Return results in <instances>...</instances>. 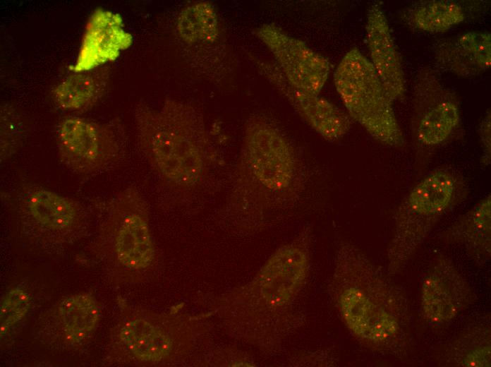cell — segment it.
Listing matches in <instances>:
<instances>
[{
	"label": "cell",
	"instance_id": "7402d4cb",
	"mask_svg": "<svg viewBox=\"0 0 491 367\" xmlns=\"http://www.w3.org/2000/svg\"><path fill=\"white\" fill-rule=\"evenodd\" d=\"M214 8L207 3L186 8L180 15L178 29L183 38L191 42L211 41L218 32Z\"/></svg>",
	"mask_w": 491,
	"mask_h": 367
},
{
	"label": "cell",
	"instance_id": "ffe728a7",
	"mask_svg": "<svg viewBox=\"0 0 491 367\" xmlns=\"http://www.w3.org/2000/svg\"><path fill=\"white\" fill-rule=\"evenodd\" d=\"M119 336L131 352L142 361H159L167 356L171 349L169 337L142 319L126 323Z\"/></svg>",
	"mask_w": 491,
	"mask_h": 367
},
{
	"label": "cell",
	"instance_id": "5b68a950",
	"mask_svg": "<svg viewBox=\"0 0 491 367\" xmlns=\"http://www.w3.org/2000/svg\"><path fill=\"white\" fill-rule=\"evenodd\" d=\"M460 102L430 68L418 71L412 87L411 132L416 172L420 174L435 152L462 133Z\"/></svg>",
	"mask_w": 491,
	"mask_h": 367
},
{
	"label": "cell",
	"instance_id": "9a60e30c",
	"mask_svg": "<svg viewBox=\"0 0 491 367\" xmlns=\"http://www.w3.org/2000/svg\"><path fill=\"white\" fill-rule=\"evenodd\" d=\"M127 210L114 237V249L118 260L127 267L145 268L154 257L149 225L140 212L144 200L133 186L126 188Z\"/></svg>",
	"mask_w": 491,
	"mask_h": 367
},
{
	"label": "cell",
	"instance_id": "ac0fdd59",
	"mask_svg": "<svg viewBox=\"0 0 491 367\" xmlns=\"http://www.w3.org/2000/svg\"><path fill=\"white\" fill-rule=\"evenodd\" d=\"M401 19L410 27L426 32H444L465 18L462 7L451 1L415 3L404 9Z\"/></svg>",
	"mask_w": 491,
	"mask_h": 367
},
{
	"label": "cell",
	"instance_id": "6da1fadb",
	"mask_svg": "<svg viewBox=\"0 0 491 367\" xmlns=\"http://www.w3.org/2000/svg\"><path fill=\"white\" fill-rule=\"evenodd\" d=\"M468 193L465 177L451 167H439L424 174L397 209L387 249L390 274L404 269L435 224Z\"/></svg>",
	"mask_w": 491,
	"mask_h": 367
},
{
	"label": "cell",
	"instance_id": "d4e9b609",
	"mask_svg": "<svg viewBox=\"0 0 491 367\" xmlns=\"http://www.w3.org/2000/svg\"><path fill=\"white\" fill-rule=\"evenodd\" d=\"M478 134L483 152L480 162L485 167L491 160V114L488 109L482 118L478 128Z\"/></svg>",
	"mask_w": 491,
	"mask_h": 367
},
{
	"label": "cell",
	"instance_id": "52a82bcc",
	"mask_svg": "<svg viewBox=\"0 0 491 367\" xmlns=\"http://www.w3.org/2000/svg\"><path fill=\"white\" fill-rule=\"evenodd\" d=\"M245 156L257 181L272 191L288 188L296 176L293 148L284 134L264 121L249 124L246 131Z\"/></svg>",
	"mask_w": 491,
	"mask_h": 367
},
{
	"label": "cell",
	"instance_id": "44dd1931",
	"mask_svg": "<svg viewBox=\"0 0 491 367\" xmlns=\"http://www.w3.org/2000/svg\"><path fill=\"white\" fill-rule=\"evenodd\" d=\"M98 92L97 81L90 71L73 73L56 86L54 97L61 108L75 110L90 104Z\"/></svg>",
	"mask_w": 491,
	"mask_h": 367
},
{
	"label": "cell",
	"instance_id": "4fadbf2b",
	"mask_svg": "<svg viewBox=\"0 0 491 367\" xmlns=\"http://www.w3.org/2000/svg\"><path fill=\"white\" fill-rule=\"evenodd\" d=\"M308 264L305 247L291 243L279 248L260 272L263 298L272 306H282L291 300L305 278Z\"/></svg>",
	"mask_w": 491,
	"mask_h": 367
},
{
	"label": "cell",
	"instance_id": "ba28073f",
	"mask_svg": "<svg viewBox=\"0 0 491 367\" xmlns=\"http://www.w3.org/2000/svg\"><path fill=\"white\" fill-rule=\"evenodd\" d=\"M274 56L284 76L294 87L319 95L330 71L327 59L272 24L256 31Z\"/></svg>",
	"mask_w": 491,
	"mask_h": 367
},
{
	"label": "cell",
	"instance_id": "8992f818",
	"mask_svg": "<svg viewBox=\"0 0 491 367\" xmlns=\"http://www.w3.org/2000/svg\"><path fill=\"white\" fill-rule=\"evenodd\" d=\"M56 134L61 162L77 175L97 174L109 167L117 156L118 144L112 132L86 119H63Z\"/></svg>",
	"mask_w": 491,
	"mask_h": 367
},
{
	"label": "cell",
	"instance_id": "3957f363",
	"mask_svg": "<svg viewBox=\"0 0 491 367\" xmlns=\"http://www.w3.org/2000/svg\"><path fill=\"white\" fill-rule=\"evenodd\" d=\"M374 272L368 287L348 282L338 296L339 308L348 328L370 344L398 353L406 335L404 320L406 301L395 284Z\"/></svg>",
	"mask_w": 491,
	"mask_h": 367
},
{
	"label": "cell",
	"instance_id": "603a6c76",
	"mask_svg": "<svg viewBox=\"0 0 491 367\" xmlns=\"http://www.w3.org/2000/svg\"><path fill=\"white\" fill-rule=\"evenodd\" d=\"M490 335L484 330L479 336H472L460 344V348L453 353L451 363L457 366L487 367L490 366Z\"/></svg>",
	"mask_w": 491,
	"mask_h": 367
},
{
	"label": "cell",
	"instance_id": "7c38bea8",
	"mask_svg": "<svg viewBox=\"0 0 491 367\" xmlns=\"http://www.w3.org/2000/svg\"><path fill=\"white\" fill-rule=\"evenodd\" d=\"M366 34L370 62L381 83L393 102L402 100L406 84L401 56L387 18L377 4L368 8Z\"/></svg>",
	"mask_w": 491,
	"mask_h": 367
},
{
	"label": "cell",
	"instance_id": "9c48e42d",
	"mask_svg": "<svg viewBox=\"0 0 491 367\" xmlns=\"http://www.w3.org/2000/svg\"><path fill=\"white\" fill-rule=\"evenodd\" d=\"M421 307L427 321L441 326L452 321L471 302L466 279L449 258L439 256L428 270L421 285Z\"/></svg>",
	"mask_w": 491,
	"mask_h": 367
},
{
	"label": "cell",
	"instance_id": "5bb4252c",
	"mask_svg": "<svg viewBox=\"0 0 491 367\" xmlns=\"http://www.w3.org/2000/svg\"><path fill=\"white\" fill-rule=\"evenodd\" d=\"M439 68L463 77L479 75L491 66V36L472 31L441 40L433 45Z\"/></svg>",
	"mask_w": 491,
	"mask_h": 367
},
{
	"label": "cell",
	"instance_id": "8fae6325",
	"mask_svg": "<svg viewBox=\"0 0 491 367\" xmlns=\"http://www.w3.org/2000/svg\"><path fill=\"white\" fill-rule=\"evenodd\" d=\"M263 70L299 115L325 139L335 141L348 133L352 119L345 112L319 95L294 87L274 65L266 64Z\"/></svg>",
	"mask_w": 491,
	"mask_h": 367
},
{
	"label": "cell",
	"instance_id": "277c9868",
	"mask_svg": "<svg viewBox=\"0 0 491 367\" xmlns=\"http://www.w3.org/2000/svg\"><path fill=\"white\" fill-rule=\"evenodd\" d=\"M334 83L348 114L374 139L391 148L404 145L393 101L371 62L358 49H352L342 58Z\"/></svg>",
	"mask_w": 491,
	"mask_h": 367
},
{
	"label": "cell",
	"instance_id": "7a4b0ae2",
	"mask_svg": "<svg viewBox=\"0 0 491 367\" xmlns=\"http://www.w3.org/2000/svg\"><path fill=\"white\" fill-rule=\"evenodd\" d=\"M140 139L158 175L174 187L199 184L207 169L202 126L193 116L178 111L143 112L138 115Z\"/></svg>",
	"mask_w": 491,
	"mask_h": 367
},
{
	"label": "cell",
	"instance_id": "e0dca14e",
	"mask_svg": "<svg viewBox=\"0 0 491 367\" xmlns=\"http://www.w3.org/2000/svg\"><path fill=\"white\" fill-rule=\"evenodd\" d=\"M18 195L24 210L42 228L62 231L76 222L78 207L70 198L39 186H26Z\"/></svg>",
	"mask_w": 491,
	"mask_h": 367
},
{
	"label": "cell",
	"instance_id": "d6986e66",
	"mask_svg": "<svg viewBox=\"0 0 491 367\" xmlns=\"http://www.w3.org/2000/svg\"><path fill=\"white\" fill-rule=\"evenodd\" d=\"M58 313L67 339L78 343L95 328L99 320V306L91 295L80 293L61 301Z\"/></svg>",
	"mask_w": 491,
	"mask_h": 367
},
{
	"label": "cell",
	"instance_id": "cb8c5ba5",
	"mask_svg": "<svg viewBox=\"0 0 491 367\" xmlns=\"http://www.w3.org/2000/svg\"><path fill=\"white\" fill-rule=\"evenodd\" d=\"M30 305L29 295L20 287L13 289L6 294L0 308L1 337L6 335L25 316Z\"/></svg>",
	"mask_w": 491,
	"mask_h": 367
},
{
	"label": "cell",
	"instance_id": "2e32d148",
	"mask_svg": "<svg viewBox=\"0 0 491 367\" xmlns=\"http://www.w3.org/2000/svg\"><path fill=\"white\" fill-rule=\"evenodd\" d=\"M447 244L459 246L482 265L491 256V195L487 194L460 215L442 234Z\"/></svg>",
	"mask_w": 491,
	"mask_h": 367
},
{
	"label": "cell",
	"instance_id": "30bf717a",
	"mask_svg": "<svg viewBox=\"0 0 491 367\" xmlns=\"http://www.w3.org/2000/svg\"><path fill=\"white\" fill-rule=\"evenodd\" d=\"M133 43L122 17L113 11L96 8L90 16L78 56L70 67L73 73L90 72L115 61Z\"/></svg>",
	"mask_w": 491,
	"mask_h": 367
}]
</instances>
